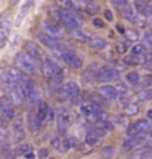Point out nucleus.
Listing matches in <instances>:
<instances>
[{
  "label": "nucleus",
  "instance_id": "nucleus-1",
  "mask_svg": "<svg viewBox=\"0 0 152 159\" xmlns=\"http://www.w3.org/2000/svg\"><path fill=\"white\" fill-rule=\"evenodd\" d=\"M19 90L22 93L24 99H27L30 103L37 102L40 99V91L37 90V87L33 84V81L28 78H22L19 81Z\"/></svg>",
  "mask_w": 152,
  "mask_h": 159
},
{
  "label": "nucleus",
  "instance_id": "nucleus-2",
  "mask_svg": "<svg viewBox=\"0 0 152 159\" xmlns=\"http://www.w3.org/2000/svg\"><path fill=\"white\" fill-rule=\"evenodd\" d=\"M2 78H3V81H5L9 87H13V85L19 84V81H21L24 77L17 66H9V68H6V71L3 72V77H2Z\"/></svg>",
  "mask_w": 152,
  "mask_h": 159
},
{
  "label": "nucleus",
  "instance_id": "nucleus-3",
  "mask_svg": "<svg viewBox=\"0 0 152 159\" xmlns=\"http://www.w3.org/2000/svg\"><path fill=\"white\" fill-rule=\"evenodd\" d=\"M59 19H61V22L65 25V27H68V28L74 30V31H77L80 27V21L77 19V18L74 16V13L71 11H68V9H61L59 11Z\"/></svg>",
  "mask_w": 152,
  "mask_h": 159
},
{
  "label": "nucleus",
  "instance_id": "nucleus-4",
  "mask_svg": "<svg viewBox=\"0 0 152 159\" xmlns=\"http://www.w3.org/2000/svg\"><path fill=\"white\" fill-rule=\"evenodd\" d=\"M17 65L21 69H24L27 74H36V61L27 55V53H19L17 56Z\"/></svg>",
  "mask_w": 152,
  "mask_h": 159
},
{
  "label": "nucleus",
  "instance_id": "nucleus-5",
  "mask_svg": "<svg viewBox=\"0 0 152 159\" xmlns=\"http://www.w3.org/2000/svg\"><path fill=\"white\" fill-rule=\"evenodd\" d=\"M62 57V61L67 63V65H69L71 68H75V69H78L83 66V61H81V57H78L75 53H73V52H69L68 49H65L64 50V53L61 55Z\"/></svg>",
  "mask_w": 152,
  "mask_h": 159
},
{
  "label": "nucleus",
  "instance_id": "nucleus-6",
  "mask_svg": "<svg viewBox=\"0 0 152 159\" xmlns=\"http://www.w3.org/2000/svg\"><path fill=\"white\" fill-rule=\"evenodd\" d=\"M78 93H80L78 85L75 84V83H73V81L61 85V89H59V94L64 99H74V97L78 96Z\"/></svg>",
  "mask_w": 152,
  "mask_h": 159
},
{
  "label": "nucleus",
  "instance_id": "nucleus-7",
  "mask_svg": "<svg viewBox=\"0 0 152 159\" xmlns=\"http://www.w3.org/2000/svg\"><path fill=\"white\" fill-rule=\"evenodd\" d=\"M61 71L62 69L59 68L53 61H50V59L45 61L43 65H41V72H43V75H45L46 78H49V80H53V77H55L56 74H59Z\"/></svg>",
  "mask_w": 152,
  "mask_h": 159
},
{
  "label": "nucleus",
  "instance_id": "nucleus-8",
  "mask_svg": "<svg viewBox=\"0 0 152 159\" xmlns=\"http://www.w3.org/2000/svg\"><path fill=\"white\" fill-rule=\"evenodd\" d=\"M148 130H149V122H148L146 119H139L137 122H135L131 127L127 128V134H129L130 137H136Z\"/></svg>",
  "mask_w": 152,
  "mask_h": 159
},
{
  "label": "nucleus",
  "instance_id": "nucleus-9",
  "mask_svg": "<svg viewBox=\"0 0 152 159\" xmlns=\"http://www.w3.org/2000/svg\"><path fill=\"white\" fill-rule=\"evenodd\" d=\"M97 80H101V81H107V83H109V81H118L120 80V72L117 71V69L105 66V68H102L101 71H99V74H97Z\"/></svg>",
  "mask_w": 152,
  "mask_h": 159
},
{
  "label": "nucleus",
  "instance_id": "nucleus-10",
  "mask_svg": "<svg viewBox=\"0 0 152 159\" xmlns=\"http://www.w3.org/2000/svg\"><path fill=\"white\" fill-rule=\"evenodd\" d=\"M37 39H39L40 43H43V44H45L46 47H49L52 52L58 50V49L62 46L56 39H53V37H50V35H47L46 33H39V34H37Z\"/></svg>",
  "mask_w": 152,
  "mask_h": 159
},
{
  "label": "nucleus",
  "instance_id": "nucleus-11",
  "mask_svg": "<svg viewBox=\"0 0 152 159\" xmlns=\"http://www.w3.org/2000/svg\"><path fill=\"white\" fill-rule=\"evenodd\" d=\"M140 146H145V137H139V136L130 137L129 140L123 144V150L124 152H129L131 149H137Z\"/></svg>",
  "mask_w": 152,
  "mask_h": 159
},
{
  "label": "nucleus",
  "instance_id": "nucleus-12",
  "mask_svg": "<svg viewBox=\"0 0 152 159\" xmlns=\"http://www.w3.org/2000/svg\"><path fill=\"white\" fill-rule=\"evenodd\" d=\"M25 53H27L31 59H34V61H41V57H43V53H41V50L39 49V46L31 43V41H28V43L25 44Z\"/></svg>",
  "mask_w": 152,
  "mask_h": 159
},
{
  "label": "nucleus",
  "instance_id": "nucleus-13",
  "mask_svg": "<svg viewBox=\"0 0 152 159\" xmlns=\"http://www.w3.org/2000/svg\"><path fill=\"white\" fill-rule=\"evenodd\" d=\"M99 94L103 96L105 99H108V100H114V99L118 97V90H117L115 87H112V85L107 84V85L99 87Z\"/></svg>",
  "mask_w": 152,
  "mask_h": 159
},
{
  "label": "nucleus",
  "instance_id": "nucleus-14",
  "mask_svg": "<svg viewBox=\"0 0 152 159\" xmlns=\"http://www.w3.org/2000/svg\"><path fill=\"white\" fill-rule=\"evenodd\" d=\"M45 31H46V34L53 37V39H61L62 35H64V31L58 27L56 24L50 22V21L45 22Z\"/></svg>",
  "mask_w": 152,
  "mask_h": 159
},
{
  "label": "nucleus",
  "instance_id": "nucleus-15",
  "mask_svg": "<svg viewBox=\"0 0 152 159\" xmlns=\"http://www.w3.org/2000/svg\"><path fill=\"white\" fill-rule=\"evenodd\" d=\"M56 125H58V131L59 133H65L69 127V115L67 112H61L56 116Z\"/></svg>",
  "mask_w": 152,
  "mask_h": 159
},
{
  "label": "nucleus",
  "instance_id": "nucleus-16",
  "mask_svg": "<svg viewBox=\"0 0 152 159\" xmlns=\"http://www.w3.org/2000/svg\"><path fill=\"white\" fill-rule=\"evenodd\" d=\"M105 134V131L101 130V128H95V130H90L87 134H86V142L89 144H96V143L101 140V137Z\"/></svg>",
  "mask_w": 152,
  "mask_h": 159
},
{
  "label": "nucleus",
  "instance_id": "nucleus-17",
  "mask_svg": "<svg viewBox=\"0 0 152 159\" xmlns=\"http://www.w3.org/2000/svg\"><path fill=\"white\" fill-rule=\"evenodd\" d=\"M81 112L84 115H96V114H102L101 108L96 105V103H90V105H83L81 106Z\"/></svg>",
  "mask_w": 152,
  "mask_h": 159
},
{
  "label": "nucleus",
  "instance_id": "nucleus-18",
  "mask_svg": "<svg viewBox=\"0 0 152 159\" xmlns=\"http://www.w3.org/2000/svg\"><path fill=\"white\" fill-rule=\"evenodd\" d=\"M9 99H11V102L17 103V105H21V103H22L24 96H22V93H21V90H19V87L9 90Z\"/></svg>",
  "mask_w": 152,
  "mask_h": 159
},
{
  "label": "nucleus",
  "instance_id": "nucleus-19",
  "mask_svg": "<svg viewBox=\"0 0 152 159\" xmlns=\"http://www.w3.org/2000/svg\"><path fill=\"white\" fill-rule=\"evenodd\" d=\"M97 74H99V71H96V65L92 63L90 66L86 69L84 74H83V78H84V81H92V80L97 78Z\"/></svg>",
  "mask_w": 152,
  "mask_h": 159
},
{
  "label": "nucleus",
  "instance_id": "nucleus-20",
  "mask_svg": "<svg viewBox=\"0 0 152 159\" xmlns=\"http://www.w3.org/2000/svg\"><path fill=\"white\" fill-rule=\"evenodd\" d=\"M28 122H30V128L33 133H37V130L40 128V124H41V121L40 118L37 116V114H31L28 118Z\"/></svg>",
  "mask_w": 152,
  "mask_h": 159
},
{
  "label": "nucleus",
  "instance_id": "nucleus-21",
  "mask_svg": "<svg viewBox=\"0 0 152 159\" xmlns=\"http://www.w3.org/2000/svg\"><path fill=\"white\" fill-rule=\"evenodd\" d=\"M90 47L93 50H102L107 47V41L103 39H92L90 41Z\"/></svg>",
  "mask_w": 152,
  "mask_h": 159
},
{
  "label": "nucleus",
  "instance_id": "nucleus-22",
  "mask_svg": "<svg viewBox=\"0 0 152 159\" xmlns=\"http://www.w3.org/2000/svg\"><path fill=\"white\" fill-rule=\"evenodd\" d=\"M47 112H49V106L46 105V102H40L39 103V112H37V116L40 118V121H45L46 116H47Z\"/></svg>",
  "mask_w": 152,
  "mask_h": 159
},
{
  "label": "nucleus",
  "instance_id": "nucleus-23",
  "mask_svg": "<svg viewBox=\"0 0 152 159\" xmlns=\"http://www.w3.org/2000/svg\"><path fill=\"white\" fill-rule=\"evenodd\" d=\"M123 15H124V18L129 19V21H136V19H137V13H136V11L133 7H126L123 12Z\"/></svg>",
  "mask_w": 152,
  "mask_h": 159
},
{
  "label": "nucleus",
  "instance_id": "nucleus-24",
  "mask_svg": "<svg viewBox=\"0 0 152 159\" xmlns=\"http://www.w3.org/2000/svg\"><path fill=\"white\" fill-rule=\"evenodd\" d=\"M13 130L15 133H24V118L22 116H17L13 121Z\"/></svg>",
  "mask_w": 152,
  "mask_h": 159
},
{
  "label": "nucleus",
  "instance_id": "nucleus-25",
  "mask_svg": "<svg viewBox=\"0 0 152 159\" xmlns=\"http://www.w3.org/2000/svg\"><path fill=\"white\" fill-rule=\"evenodd\" d=\"M137 97L140 99V100H151L152 99V89H143L137 93Z\"/></svg>",
  "mask_w": 152,
  "mask_h": 159
},
{
  "label": "nucleus",
  "instance_id": "nucleus-26",
  "mask_svg": "<svg viewBox=\"0 0 152 159\" xmlns=\"http://www.w3.org/2000/svg\"><path fill=\"white\" fill-rule=\"evenodd\" d=\"M126 78H127V83H130V84H137L140 81V75H139V72H136V71H131V72L127 74Z\"/></svg>",
  "mask_w": 152,
  "mask_h": 159
},
{
  "label": "nucleus",
  "instance_id": "nucleus-27",
  "mask_svg": "<svg viewBox=\"0 0 152 159\" xmlns=\"http://www.w3.org/2000/svg\"><path fill=\"white\" fill-rule=\"evenodd\" d=\"M73 37L75 40H78V41H84V43L86 41H89V43L92 41V39L89 35L84 34V33H81V31H78V30H77V31H73Z\"/></svg>",
  "mask_w": 152,
  "mask_h": 159
},
{
  "label": "nucleus",
  "instance_id": "nucleus-28",
  "mask_svg": "<svg viewBox=\"0 0 152 159\" xmlns=\"http://www.w3.org/2000/svg\"><path fill=\"white\" fill-rule=\"evenodd\" d=\"M124 112H126L127 115H137L139 114V106L135 105V103H129V105H126Z\"/></svg>",
  "mask_w": 152,
  "mask_h": 159
},
{
  "label": "nucleus",
  "instance_id": "nucleus-29",
  "mask_svg": "<svg viewBox=\"0 0 152 159\" xmlns=\"http://www.w3.org/2000/svg\"><path fill=\"white\" fill-rule=\"evenodd\" d=\"M102 158L103 159H111L115 155V149L112 148V146H107V148L102 149Z\"/></svg>",
  "mask_w": 152,
  "mask_h": 159
},
{
  "label": "nucleus",
  "instance_id": "nucleus-30",
  "mask_svg": "<svg viewBox=\"0 0 152 159\" xmlns=\"http://www.w3.org/2000/svg\"><path fill=\"white\" fill-rule=\"evenodd\" d=\"M86 12L90 13V15H95L99 12V5L97 3H93V2H87L86 3Z\"/></svg>",
  "mask_w": 152,
  "mask_h": 159
},
{
  "label": "nucleus",
  "instance_id": "nucleus-31",
  "mask_svg": "<svg viewBox=\"0 0 152 159\" xmlns=\"http://www.w3.org/2000/svg\"><path fill=\"white\" fill-rule=\"evenodd\" d=\"M145 55V44H136L131 47V56H139Z\"/></svg>",
  "mask_w": 152,
  "mask_h": 159
},
{
  "label": "nucleus",
  "instance_id": "nucleus-32",
  "mask_svg": "<svg viewBox=\"0 0 152 159\" xmlns=\"http://www.w3.org/2000/svg\"><path fill=\"white\" fill-rule=\"evenodd\" d=\"M28 153H31V146L30 144H21L19 148L17 149V155H28Z\"/></svg>",
  "mask_w": 152,
  "mask_h": 159
},
{
  "label": "nucleus",
  "instance_id": "nucleus-33",
  "mask_svg": "<svg viewBox=\"0 0 152 159\" xmlns=\"http://www.w3.org/2000/svg\"><path fill=\"white\" fill-rule=\"evenodd\" d=\"M3 114L7 119H15V109L12 108L11 105H7L5 109H3Z\"/></svg>",
  "mask_w": 152,
  "mask_h": 159
},
{
  "label": "nucleus",
  "instance_id": "nucleus-34",
  "mask_svg": "<svg viewBox=\"0 0 152 159\" xmlns=\"http://www.w3.org/2000/svg\"><path fill=\"white\" fill-rule=\"evenodd\" d=\"M69 148H71V142H69V139H62V144H61L59 152H61V153H65V152H68V149Z\"/></svg>",
  "mask_w": 152,
  "mask_h": 159
},
{
  "label": "nucleus",
  "instance_id": "nucleus-35",
  "mask_svg": "<svg viewBox=\"0 0 152 159\" xmlns=\"http://www.w3.org/2000/svg\"><path fill=\"white\" fill-rule=\"evenodd\" d=\"M126 37H127V41H136L139 35L135 30H129V31H126Z\"/></svg>",
  "mask_w": 152,
  "mask_h": 159
},
{
  "label": "nucleus",
  "instance_id": "nucleus-36",
  "mask_svg": "<svg viewBox=\"0 0 152 159\" xmlns=\"http://www.w3.org/2000/svg\"><path fill=\"white\" fill-rule=\"evenodd\" d=\"M52 146H53V148L56 149V150H59V149H61V144H62V137H53V139H52Z\"/></svg>",
  "mask_w": 152,
  "mask_h": 159
},
{
  "label": "nucleus",
  "instance_id": "nucleus-37",
  "mask_svg": "<svg viewBox=\"0 0 152 159\" xmlns=\"http://www.w3.org/2000/svg\"><path fill=\"white\" fill-rule=\"evenodd\" d=\"M9 28H6V27H3V25H0V43H3L6 39H7V31Z\"/></svg>",
  "mask_w": 152,
  "mask_h": 159
},
{
  "label": "nucleus",
  "instance_id": "nucleus-38",
  "mask_svg": "<svg viewBox=\"0 0 152 159\" xmlns=\"http://www.w3.org/2000/svg\"><path fill=\"white\" fill-rule=\"evenodd\" d=\"M115 122L124 127V125H127V118H126L124 115H117V116H115Z\"/></svg>",
  "mask_w": 152,
  "mask_h": 159
},
{
  "label": "nucleus",
  "instance_id": "nucleus-39",
  "mask_svg": "<svg viewBox=\"0 0 152 159\" xmlns=\"http://www.w3.org/2000/svg\"><path fill=\"white\" fill-rule=\"evenodd\" d=\"M127 44H129V41H123V43L120 41L118 44H117V50L121 52V53H123V52H126V49H127Z\"/></svg>",
  "mask_w": 152,
  "mask_h": 159
},
{
  "label": "nucleus",
  "instance_id": "nucleus-40",
  "mask_svg": "<svg viewBox=\"0 0 152 159\" xmlns=\"http://www.w3.org/2000/svg\"><path fill=\"white\" fill-rule=\"evenodd\" d=\"M112 5L114 6H118V7H124V9H126V6L129 5V3H127V2H124V0H114Z\"/></svg>",
  "mask_w": 152,
  "mask_h": 159
},
{
  "label": "nucleus",
  "instance_id": "nucleus-41",
  "mask_svg": "<svg viewBox=\"0 0 152 159\" xmlns=\"http://www.w3.org/2000/svg\"><path fill=\"white\" fill-rule=\"evenodd\" d=\"M39 158H40V159H46V158H49V150H47V149H40V152H39Z\"/></svg>",
  "mask_w": 152,
  "mask_h": 159
},
{
  "label": "nucleus",
  "instance_id": "nucleus-42",
  "mask_svg": "<svg viewBox=\"0 0 152 159\" xmlns=\"http://www.w3.org/2000/svg\"><path fill=\"white\" fill-rule=\"evenodd\" d=\"M145 146H146V148H152V133H149V134L145 137Z\"/></svg>",
  "mask_w": 152,
  "mask_h": 159
},
{
  "label": "nucleus",
  "instance_id": "nucleus-43",
  "mask_svg": "<svg viewBox=\"0 0 152 159\" xmlns=\"http://www.w3.org/2000/svg\"><path fill=\"white\" fill-rule=\"evenodd\" d=\"M93 25H95V27H97V28H103V27H105L103 21H102V19H99V18L93 19Z\"/></svg>",
  "mask_w": 152,
  "mask_h": 159
},
{
  "label": "nucleus",
  "instance_id": "nucleus-44",
  "mask_svg": "<svg viewBox=\"0 0 152 159\" xmlns=\"http://www.w3.org/2000/svg\"><path fill=\"white\" fill-rule=\"evenodd\" d=\"M30 6H31V3H25V5L22 6V9H21V13H19V21H21V18L24 16V13H25V12H28Z\"/></svg>",
  "mask_w": 152,
  "mask_h": 159
},
{
  "label": "nucleus",
  "instance_id": "nucleus-45",
  "mask_svg": "<svg viewBox=\"0 0 152 159\" xmlns=\"http://www.w3.org/2000/svg\"><path fill=\"white\" fill-rule=\"evenodd\" d=\"M145 43H146V46H151L152 47V33H148V34H145Z\"/></svg>",
  "mask_w": 152,
  "mask_h": 159
},
{
  "label": "nucleus",
  "instance_id": "nucleus-46",
  "mask_svg": "<svg viewBox=\"0 0 152 159\" xmlns=\"http://www.w3.org/2000/svg\"><path fill=\"white\" fill-rule=\"evenodd\" d=\"M152 84V77H145V80L142 81V87L145 89V87H148V85Z\"/></svg>",
  "mask_w": 152,
  "mask_h": 159
},
{
  "label": "nucleus",
  "instance_id": "nucleus-47",
  "mask_svg": "<svg viewBox=\"0 0 152 159\" xmlns=\"http://www.w3.org/2000/svg\"><path fill=\"white\" fill-rule=\"evenodd\" d=\"M62 78H64V71H61L59 74L55 75V77H53V81H55V83H61Z\"/></svg>",
  "mask_w": 152,
  "mask_h": 159
},
{
  "label": "nucleus",
  "instance_id": "nucleus-48",
  "mask_svg": "<svg viewBox=\"0 0 152 159\" xmlns=\"http://www.w3.org/2000/svg\"><path fill=\"white\" fill-rule=\"evenodd\" d=\"M105 18H107L108 21H112V19H114L112 12H111V11H105Z\"/></svg>",
  "mask_w": 152,
  "mask_h": 159
},
{
  "label": "nucleus",
  "instance_id": "nucleus-49",
  "mask_svg": "<svg viewBox=\"0 0 152 159\" xmlns=\"http://www.w3.org/2000/svg\"><path fill=\"white\" fill-rule=\"evenodd\" d=\"M53 114H55V112H53V109L49 108V112H47V116H46V119H50V121H52V119L55 118V115H53Z\"/></svg>",
  "mask_w": 152,
  "mask_h": 159
},
{
  "label": "nucleus",
  "instance_id": "nucleus-50",
  "mask_svg": "<svg viewBox=\"0 0 152 159\" xmlns=\"http://www.w3.org/2000/svg\"><path fill=\"white\" fill-rule=\"evenodd\" d=\"M92 99H93V100H95V102L101 103V97L97 96V94H92Z\"/></svg>",
  "mask_w": 152,
  "mask_h": 159
},
{
  "label": "nucleus",
  "instance_id": "nucleus-51",
  "mask_svg": "<svg viewBox=\"0 0 152 159\" xmlns=\"http://www.w3.org/2000/svg\"><path fill=\"white\" fill-rule=\"evenodd\" d=\"M117 90H118V91H126V87H124L123 84H120V85H118V89H117Z\"/></svg>",
  "mask_w": 152,
  "mask_h": 159
},
{
  "label": "nucleus",
  "instance_id": "nucleus-52",
  "mask_svg": "<svg viewBox=\"0 0 152 159\" xmlns=\"http://www.w3.org/2000/svg\"><path fill=\"white\" fill-rule=\"evenodd\" d=\"M117 30H118L120 33H124V34H126V31H124V28L121 27V25H118V27H117Z\"/></svg>",
  "mask_w": 152,
  "mask_h": 159
},
{
  "label": "nucleus",
  "instance_id": "nucleus-53",
  "mask_svg": "<svg viewBox=\"0 0 152 159\" xmlns=\"http://www.w3.org/2000/svg\"><path fill=\"white\" fill-rule=\"evenodd\" d=\"M25 158H27V159H34V155L33 153H28V155H25Z\"/></svg>",
  "mask_w": 152,
  "mask_h": 159
},
{
  "label": "nucleus",
  "instance_id": "nucleus-54",
  "mask_svg": "<svg viewBox=\"0 0 152 159\" xmlns=\"http://www.w3.org/2000/svg\"><path fill=\"white\" fill-rule=\"evenodd\" d=\"M148 118L152 119V111H148Z\"/></svg>",
  "mask_w": 152,
  "mask_h": 159
},
{
  "label": "nucleus",
  "instance_id": "nucleus-55",
  "mask_svg": "<svg viewBox=\"0 0 152 159\" xmlns=\"http://www.w3.org/2000/svg\"><path fill=\"white\" fill-rule=\"evenodd\" d=\"M0 124H2V119H0Z\"/></svg>",
  "mask_w": 152,
  "mask_h": 159
},
{
  "label": "nucleus",
  "instance_id": "nucleus-56",
  "mask_svg": "<svg viewBox=\"0 0 152 159\" xmlns=\"http://www.w3.org/2000/svg\"><path fill=\"white\" fill-rule=\"evenodd\" d=\"M52 159H53V158H52Z\"/></svg>",
  "mask_w": 152,
  "mask_h": 159
}]
</instances>
